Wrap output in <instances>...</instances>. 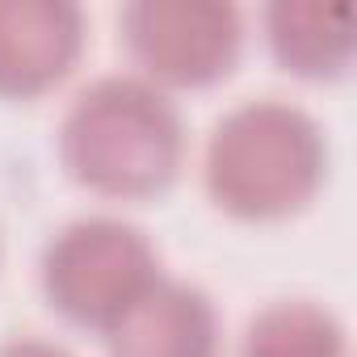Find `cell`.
I'll list each match as a JSON object with an SVG mask.
<instances>
[{"instance_id":"cell-1","label":"cell","mask_w":357,"mask_h":357,"mask_svg":"<svg viewBox=\"0 0 357 357\" xmlns=\"http://www.w3.org/2000/svg\"><path fill=\"white\" fill-rule=\"evenodd\" d=\"M59 164L101 198L139 202L172 190L185 164V122L172 97L135 72L97 76L63 109Z\"/></svg>"},{"instance_id":"cell-2","label":"cell","mask_w":357,"mask_h":357,"mask_svg":"<svg viewBox=\"0 0 357 357\" xmlns=\"http://www.w3.org/2000/svg\"><path fill=\"white\" fill-rule=\"evenodd\" d=\"M328 176V139L319 122L282 101L252 97L231 105L202 155L211 202L244 223H278L311 206Z\"/></svg>"},{"instance_id":"cell-3","label":"cell","mask_w":357,"mask_h":357,"mask_svg":"<svg viewBox=\"0 0 357 357\" xmlns=\"http://www.w3.org/2000/svg\"><path fill=\"white\" fill-rule=\"evenodd\" d=\"M164 278L151 240L114 215H84L59 227L43 252L38 282L68 324L109 332Z\"/></svg>"},{"instance_id":"cell-4","label":"cell","mask_w":357,"mask_h":357,"mask_svg":"<svg viewBox=\"0 0 357 357\" xmlns=\"http://www.w3.org/2000/svg\"><path fill=\"white\" fill-rule=\"evenodd\" d=\"M130 63L155 89H211L244 51V13L227 0H135L118 13Z\"/></svg>"},{"instance_id":"cell-5","label":"cell","mask_w":357,"mask_h":357,"mask_svg":"<svg viewBox=\"0 0 357 357\" xmlns=\"http://www.w3.org/2000/svg\"><path fill=\"white\" fill-rule=\"evenodd\" d=\"M84 51V13L72 0H0V97L51 93Z\"/></svg>"},{"instance_id":"cell-6","label":"cell","mask_w":357,"mask_h":357,"mask_svg":"<svg viewBox=\"0 0 357 357\" xmlns=\"http://www.w3.org/2000/svg\"><path fill=\"white\" fill-rule=\"evenodd\" d=\"M215 298L181 278H160L109 332V357H219Z\"/></svg>"},{"instance_id":"cell-7","label":"cell","mask_w":357,"mask_h":357,"mask_svg":"<svg viewBox=\"0 0 357 357\" xmlns=\"http://www.w3.org/2000/svg\"><path fill=\"white\" fill-rule=\"evenodd\" d=\"M265 43L282 72L298 80H336L353 63V9L278 0L265 9Z\"/></svg>"},{"instance_id":"cell-8","label":"cell","mask_w":357,"mask_h":357,"mask_svg":"<svg viewBox=\"0 0 357 357\" xmlns=\"http://www.w3.org/2000/svg\"><path fill=\"white\" fill-rule=\"evenodd\" d=\"M240 357H349V336L328 307L278 298L248 319Z\"/></svg>"},{"instance_id":"cell-9","label":"cell","mask_w":357,"mask_h":357,"mask_svg":"<svg viewBox=\"0 0 357 357\" xmlns=\"http://www.w3.org/2000/svg\"><path fill=\"white\" fill-rule=\"evenodd\" d=\"M0 357H76V353L47 340V336H13L0 344Z\"/></svg>"}]
</instances>
